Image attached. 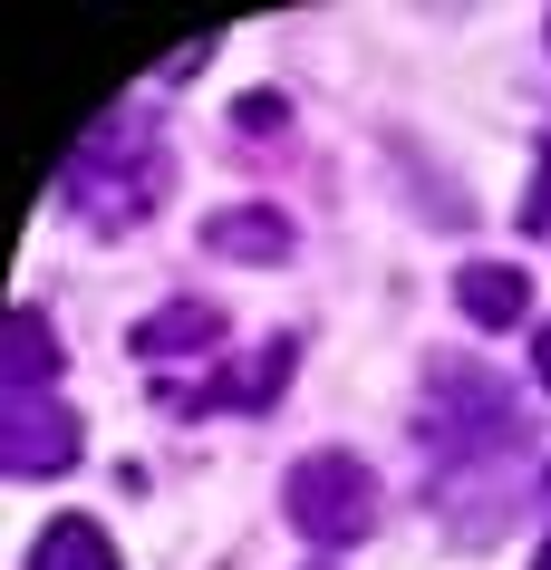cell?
Returning <instances> with one entry per match:
<instances>
[{
  "label": "cell",
  "instance_id": "cell-1",
  "mask_svg": "<svg viewBox=\"0 0 551 570\" xmlns=\"http://www.w3.org/2000/svg\"><path fill=\"white\" fill-rule=\"evenodd\" d=\"M522 406L513 387L493 377V367L474 358H445L426 367V406H416V445H426V493L435 512H445V532L474 551V541H493L503 522H513V454H522Z\"/></svg>",
  "mask_w": 551,
  "mask_h": 570
},
{
  "label": "cell",
  "instance_id": "cell-2",
  "mask_svg": "<svg viewBox=\"0 0 551 570\" xmlns=\"http://www.w3.org/2000/svg\"><path fill=\"white\" fill-rule=\"evenodd\" d=\"M165 184H175V165H165V126L136 117V107H117V117L88 126V146L59 165V204L78 233H136L155 204H165Z\"/></svg>",
  "mask_w": 551,
  "mask_h": 570
},
{
  "label": "cell",
  "instance_id": "cell-3",
  "mask_svg": "<svg viewBox=\"0 0 551 570\" xmlns=\"http://www.w3.org/2000/svg\"><path fill=\"white\" fill-rule=\"evenodd\" d=\"M39 377L59 387V330L39 309H10V387H0V425L10 435H0V464L20 483L78 464V416H68L59 396H39Z\"/></svg>",
  "mask_w": 551,
  "mask_h": 570
},
{
  "label": "cell",
  "instance_id": "cell-4",
  "mask_svg": "<svg viewBox=\"0 0 551 570\" xmlns=\"http://www.w3.org/2000/svg\"><path fill=\"white\" fill-rule=\"evenodd\" d=\"M281 512H291V532L319 541V551H348V541L377 532V474H367L358 454H301L291 483H281Z\"/></svg>",
  "mask_w": 551,
  "mask_h": 570
},
{
  "label": "cell",
  "instance_id": "cell-5",
  "mask_svg": "<svg viewBox=\"0 0 551 570\" xmlns=\"http://www.w3.org/2000/svg\"><path fill=\"white\" fill-rule=\"evenodd\" d=\"M291 367H301V348H291V338H262L243 377H194V387H165V406H175V416H214V406H243V416H262V406L291 387Z\"/></svg>",
  "mask_w": 551,
  "mask_h": 570
},
{
  "label": "cell",
  "instance_id": "cell-6",
  "mask_svg": "<svg viewBox=\"0 0 551 570\" xmlns=\"http://www.w3.org/2000/svg\"><path fill=\"white\" fill-rule=\"evenodd\" d=\"M223 330H233V320H223L214 301H165L155 320H136V338H126V348L165 377L175 358H204V367H214V358H223Z\"/></svg>",
  "mask_w": 551,
  "mask_h": 570
},
{
  "label": "cell",
  "instance_id": "cell-7",
  "mask_svg": "<svg viewBox=\"0 0 551 570\" xmlns=\"http://www.w3.org/2000/svg\"><path fill=\"white\" fill-rule=\"evenodd\" d=\"M455 301H464V320H484V330H513L522 309H532V281H522L513 262H464V271H455Z\"/></svg>",
  "mask_w": 551,
  "mask_h": 570
},
{
  "label": "cell",
  "instance_id": "cell-8",
  "mask_svg": "<svg viewBox=\"0 0 551 570\" xmlns=\"http://www.w3.org/2000/svg\"><path fill=\"white\" fill-rule=\"evenodd\" d=\"M30 570H117V541L97 532L88 512H59V522L30 541Z\"/></svg>",
  "mask_w": 551,
  "mask_h": 570
},
{
  "label": "cell",
  "instance_id": "cell-9",
  "mask_svg": "<svg viewBox=\"0 0 551 570\" xmlns=\"http://www.w3.org/2000/svg\"><path fill=\"white\" fill-rule=\"evenodd\" d=\"M204 252H233V262H281V252H291V223H281V213H214V223H204Z\"/></svg>",
  "mask_w": 551,
  "mask_h": 570
},
{
  "label": "cell",
  "instance_id": "cell-10",
  "mask_svg": "<svg viewBox=\"0 0 551 570\" xmlns=\"http://www.w3.org/2000/svg\"><path fill=\"white\" fill-rule=\"evenodd\" d=\"M522 233L551 242V136H542V165H532V204H522Z\"/></svg>",
  "mask_w": 551,
  "mask_h": 570
},
{
  "label": "cell",
  "instance_id": "cell-11",
  "mask_svg": "<svg viewBox=\"0 0 551 570\" xmlns=\"http://www.w3.org/2000/svg\"><path fill=\"white\" fill-rule=\"evenodd\" d=\"M532 377L551 387V320H542V338H532Z\"/></svg>",
  "mask_w": 551,
  "mask_h": 570
},
{
  "label": "cell",
  "instance_id": "cell-12",
  "mask_svg": "<svg viewBox=\"0 0 551 570\" xmlns=\"http://www.w3.org/2000/svg\"><path fill=\"white\" fill-rule=\"evenodd\" d=\"M542 512H551V474H542ZM532 570H551V541H542V561H532Z\"/></svg>",
  "mask_w": 551,
  "mask_h": 570
}]
</instances>
